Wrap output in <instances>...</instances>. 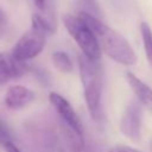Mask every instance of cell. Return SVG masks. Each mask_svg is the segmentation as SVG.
<instances>
[{"instance_id":"1","label":"cell","mask_w":152,"mask_h":152,"mask_svg":"<svg viewBox=\"0 0 152 152\" xmlns=\"http://www.w3.org/2000/svg\"><path fill=\"white\" fill-rule=\"evenodd\" d=\"M78 15L91 27L97 38L101 51L108 57L122 65H134L137 63L138 57L135 51L121 33L86 11L80 12Z\"/></svg>"},{"instance_id":"2","label":"cell","mask_w":152,"mask_h":152,"mask_svg":"<svg viewBox=\"0 0 152 152\" xmlns=\"http://www.w3.org/2000/svg\"><path fill=\"white\" fill-rule=\"evenodd\" d=\"M78 71L88 112L93 119L97 120L100 116L102 95V72L99 61L90 59L81 53L78 56Z\"/></svg>"},{"instance_id":"3","label":"cell","mask_w":152,"mask_h":152,"mask_svg":"<svg viewBox=\"0 0 152 152\" xmlns=\"http://www.w3.org/2000/svg\"><path fill=\"white\" fill-rule=\"evenodd\" d=\"M62 20L69 34L80 46L82 53L90 59L100 61L102 51L91 27L78 14H64Z\"/></svg>"},{"instance_id":"4","label":"cell","mask_w":152,"mask_h":152,"mask_svg":"<svg viewBox=\"0 0 152 152\" xmlns=\"http://www.w3.org/2000/svg\"><path fill=\"white\" fill-rule=\"evenodd\" d=\"M46 42V34L37 28L31 27L26 31L15 43L11 53L18 61L26 62L37 57L44 49Z\"/></svg>"},{"instance_id":"5","label":"cell","mask_w":152,"mask_h":152,"mask_svg":"<svg viewBox=\"0 0 152 152\" xmlns=\"http://www.w3.org/2000/svg\"><path fill=\"white\" fill-rule=\"evenodd\" d=\"M50 103L55 108L56 113L58 114L59 119L62 120V125L64 127V131L70 132H77L83 134V125L76 114L72 106L69 103L66 99H64L61 94L51 91L49 95Z\"/></svg>"},{"instance_id":"6","label":"cell","mask_w":152,"mask_h":152,"mask_svg":"<svg viewBox=\"0 0 152 152\" xmlns=\"http://www.w3.org/2000/svg\"><path fill=\"white\" fill-rule=\"evenodd\" d=\"M120 131L132 141H139L141 135V109L135 102L129 103L121 116Z\"/></svg>"},{"instance_id":"7","label":"cell","mask_w":152,"mask_h":152,"mask_svg":"<svg viewBox=\"0 0 152 152\" xmlns=\"http://www.w3.org/2000/svg\"><path fill=\"white\" fill-rule=\"evenodd\" d=\"M25 72V62L18 61L11 52H2L0 55V83L2 86L11 80L21 77Z\"/></svg>"},{"instance_id":"8","label":"cell","mask_w":152,"mask_h":152,"mask_svg":"<svg viewBox=\"0 0 152 152\" xmlns=\"http://www.w3.org/2000/svg\"><path fill=\"white\" fill-rule=\"evenodd\" d=\"M36 97L34 91L24 87V86H13L10 87L5 95V104L11 110H19L28 106Z\"/></svg>"},{"instance_id":"9","label":"cell","mask_w":152,"mask_h":152,"mask_svg":"<svg viewBox=\"0 0 152 152\" xmlns=\"http://www.w3.org/2000/svg\"><path fill=\"white\" fill-rule=\"evenodd\" d=\"M126 80L131 89L138 97L139 102L152 114V89L140 78H138L133 72H127Z\"/></svg>"},{"instance_id":"10","label":"cell","mask_w":152,"mask_h":152,"mask_svg":"<svg viewBox=\"0 0 152 152\" xmlns=\"http://www.w3.org/2000/svg\"><path fill=\"white\" fill-rule=\"evenodd\" d=\"M140 34H141L147 62H148L150 66L152 68V28L150 27V25L146 21H142L140 24Z\"/></svg>"},{"instance_id":"11","label":"cell","mask_w":152,"mask_h":152,"mask_svg":"<svg viewBox=\"0 0 152 152\" xmlns=\"http://www.w3.org/2000/svg\"><path fill=\"white\" fill-rule=\"evenodd\" d=\"M52 62L53 65L62 72L69 74L72 71V63L69 56L63 51H56L52 53Z\"/></svg>"},{"instance_id":"12","label":"cell","mask_w":152,"mask_h":152,"mask_svg":"<svg viewBox=\"0 0 152 152\" xmlns=\"http://www.w3.org/2000/svg\"><path fill=\"white\" fill-rule=\"evenodd\" d=\"M32 27L39 30L40 32L45 33L46 36L52 34V33L55 32L53 25H52L44 15H42V14H39V13H34V14L32 15Z\"/></svg>"},{"instance_id":"13","label":"cell","mask_w":152,"mask_h":152,"mask_svg":"<svg viewBox=\"0 0 152 152\" xmlns=\"http://www.w3.org/2000/svg\"><path fill=\"white\" fill-rule=\"evenodd\" d=\"M108 152H141V151L138 148L127 146V145H116V146L112 147Z\"/></svg>"},{"instance_id":"14","label":"cell","mask_w":152,"mask_h":152,"mask_svg":"<svg viewBox=\"0 0 152 152\" xmlns=\"http://www.w3.org/2000/svg\"><path fill=\"white\" fill-rule=\"evenodd\" d=\"M1 144H2V147H4L5 152H21L11 140H7V141L1 142Z\"/></svg>"},{"instance_id":"15","label":"cell","mask_w":152,"mask_h":152,"mask_svg":"<svg viewBox=\"0 0 152 152\" xmlns=\"http://www.w3.org/2000/svg\"><path fill=\"white\" fill-rule=\"evenodd\" d=\"M33 2L39 10H43L45 7V5H46V0H33Z\"/></svg>"},{"instance_id":"16","label":"cell","mask_w":152,"mask_h":152,"mask_svg":"<svg viewBox=\"0 0 152 152\" xmlns=\"http://www.w3.org/2000/svg\"><path fill=\"white\" fill-rule=\"evenodd\" d=\"M151 148H152V141H151Z\"/></svg>"}]
</instances>
